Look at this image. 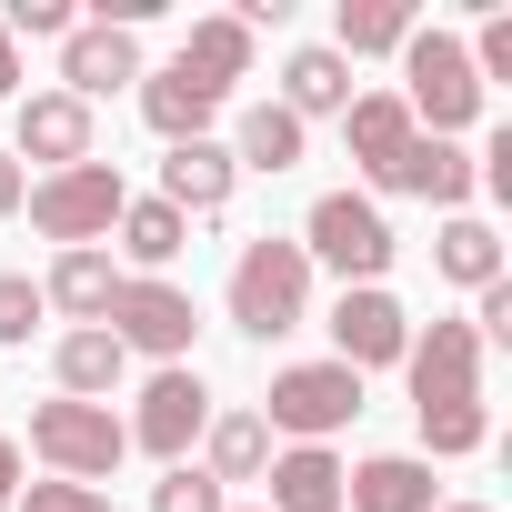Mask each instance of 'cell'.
Listing matches in <instances>:
<instances>
[{"label":"cell","mask_w":512,"mask_h":512,"mask_svg":"<svg viewBox=\"0 0 512 512\" xmlns=\"http://www.w3.org/2000/svg\"><path fill=\"white\" fill-rule=\"evenodd\" d=\"M302 322H312V262H302V241H282V231L241 241V262H231V332L282 342Z\"/></svg>","instance_id":"1"},{"label":"cell","mask_w":512,"mask_h":512,"mask_svg":"<svg viewBox=\"0 0 512 512\" xmlns=\"http://www.w3.org/2000/svg\"><path fill=\"white\" fill-rule=\"evenodd\" d=\"M121 201H131V181L91 151V161H71V171H41L21 211H31V231H41V241H61V251H101V241H111V221H121Z\"/></svg>","instance_id":"2"},{"label":"cell","mask_w":512,"mask_h":512,"mask_svg":"<svg viewBox=\"0 0 512 512\" xmlns=\"http://www.w3.org/2000/svg\"><path fill=\"white\" fill-rule=\"evenodd\" d=\"M402 111H412L422 141H452L462 121H482V81H472L452 31H412L402 41Z\"/></svg>","instance_id":"3"},{"label":"cell","mask_w":512,"mask_h":512,"mask_svg":"<svg viewBox=\"0 0 512 512\" xmlns=\"http://www.w3.org/2000/svg\"><path fill=\"white\" fill-rule=\"evenodd\" d=\"M392 221H382V201H362V191H322L312 201V221H302V262H322V272H342V292H362V282H382L392 272Z\"/></svg>","instance_id":"4"},{"label":"cell","mask_w":512,"mask_h":512,"mask_svg":"<svg viewBox=\"0 0 512 512\" xmlns=\"http://www.w3.org/2000/svg\"><path fill=\"white\" fill-rule=\"evenodd\" d=\"M31 452H41L61 482H91V492H101V482L121 472L131 432L111 422V402H71V392H61V402H41V412H31Z\"/></svg>","instance_id":"5"},{"label":"cell","mask_w":512,"mask_h":512,"mask_svg":"<svg viewBox=\"0 0 512 512\" xmlns=\"http://www.w3.org/2000/svg\"><path fill=\"white\" fill-rule=\"evenodd\" d=\"M101 332L121 342V352H151L161 372L191 352V332H201V312H191V292L181 282H141V272H121V292H111V312H101Z\"/></svg>","instance_id":"6"},{"label":"cell","mask_w":512,"mask_h":512,"mask_svg":"<svg viewBox=\"0 0 512 512\" xmlns=\"http://www.w3.org/2000/svg\"><path fill=\"white\" fill-rule=\"evenodd\" d=\"M272 412H262V432H292V442H332L352 412H362V372H342V362H292V372H272V392H262Z\"/></svg>","instance_id":"7"},{"label":"cell","mask_w":512,"mask_h":512,"mask_svg":"<svg viewBox=\"0 0 512 512\" xmlns=\"http://www.w3.org/2000/svg\"><path fill=\"white\" fill-rule=\"evenodd\" d=\"M121 432H131V442H141L151 462H191V442L211 432V382H201L191 362L151 372V382H141V412H131Z\"/></svg>","instance_id":"8"},{"label":"cell","mask_w":512,"mask_h":512,"mask_svg":"<svg viewBox=\"0 0 512 512\" xmlns=\"http://www.w3.org/2000/svg\"><path fill=\"white\" fill-rule=\"evenodd\" d=\"M402 372H412V412H462V402H482V342H472V322L412 332Z\"/></svg>","instance_id":"9"},{"label":"cell","mask_w":512,"mask_h":512,"mask_svg":"<svg viewBox=\"0 0 512 512\" xmlns=\"http://www.w3.org/2000/svg\"><path fill=\"white\" fill-rule=\"evenodd\" d=\"M402 352H412V312H402L382 282H362V292L332 302V362H342V372H382V362H402Z\"/></svg>","instance_id":"10"},{"label":"cell","mask_w":512,"mask_h":512,"mask_svg":"<svg viewBox=\"0 0 512 512\" xmlns=\"http://www.w3.org/2000/svg\"><path fill=\"white\" fill-rule=\"evenodd\" d=\"M11 161H51V171L91 161V101H71V91H31L21 121H11Z\"/></svg>","instance_id":"11"},{"label":"cell","mask_w":512,"mask_h":512,"mask_svg":"<svg viewBox=\"0 0 512 512\" xmlns=\"http://www.w3.org/2000/svg\"><path fill=\"white\" fill-rule=\"evenodd\" d=\"M121 81H141V31L81 21V31L61 41V91H71V101H101V91H121Z\"/></svg>","instance_id":"12"},{"label":"cell","mask_w":512,"mask_h":512,"mask_svg":"<svg viewBox=\"0 0 512 512\" xmlns=\"http://www.w3.org/2000/svg\"><path fill=\"white\" fill-rule=\"evenodd\" d=\"M141 121H151L161 141H211V121H221V91H211L191 61H161V71H141Z\"/></svg>","instance_id":"13"},{"label":"cell","mask_w":512,"mask_h":512,"mask_svg":"<svg viewBox=\"0 0 512 512\" xmlns=\"http://www.w3.org/2000/svg\"><path fill=\"white\" fill-rule=\"evenodd\" d=\"M342 512H442L432 502V462L422 452H372L342 472Z\"/></svg>","instance_id":"14"},{"label":"cell","mask_w":512,"mask_h":512,"mask_svg":"<svg viewBox=\"0 0 512 512\" xmlns=\"http://www.w3.org/2000/svg\"><path fill=\"white\" fill-rule=\"evenodd\" d=\"M282 111L312 131V121H342L352 111V61L332 51V41H312V51H292L282 61Z\"/></svg>","instance_id":"15"},{"label":"cell","mask_w":512,"mask_h":512,"mask_svg":"<svg viewBox=\"0 0 512 512\" xmlns=\"http://www.w3.org/2000/svg\"><path fill=\"white\" fill-rule=\"evenodd\" d=\"M342 141H352V161H362L372 181H392V161L412 151V111H402V91H352Z\"/></svg>","instance_id":"16"},{"label":"cell","mask_w":512,"mask_h":512,"mask_svg":"<svg viewBox=\"0 0 512 512\" xmlns=\"http://www.w3.org/2000/svg\"><path fill=\"white\" fill-rule=\"evenodd\" d=\"M382 191H412V201H432V211H462L472 201V151L462 141H422L412 131V151L392 161V181Z\"/></svg>","instance_id":"17"},{"label":"cell","mask_w":512,"mask_h":512,"mask_svg":"<svg viewBox=\"0 0 512 512\" xmlns=\"http://www.w3.org/2000/svg\"><path fill=\"white\" fill-rule=\"evenodd\" d=\"M272 502L262 512H342V462H332V442H292V452H272Z\"/></svg>","instance_id":"18"},{"label":"cell","mask_w":512,"mask_h":512,"mask_svg":"<svg viewBox=\"0 0 512 512\" xmlns=\"http://www.w3.org/2000/svg\"><path fill=\"white\" fill-rule=\"evenodd\" d=\"M231 181H241V171H231L221 141H171V161H161V201H171L181 221H191V211H221Z\"/></svg>","instance_id":"19"},{"label":"cell","mask_w":512,"mask_h":512,"mask_svg":"<svg viewBox=\"0 0 512 512\" xmlns=\"http://www.w3.org/2000/svg\"><path fill=\"white\" fill-rule=\"evenodd\" d=\"M111 292H121V262H111V251H61V262L41 272V302H51V312H71V332H81V322H101V312H111Z\"/></svg>","instance_id":"20"},{"label":"cell","mask_w":512,"mask_h":512,"mask_svg":"<svg viewBox=\"0 0 512 512\" xmlns=\"http://www.w3.org/2000/svg\"><path fill=\"white\" fill-rule=\"evenodd\" d=\"M412 31H422L412 0H342V11H332V51H342V61H382V51H402Z\"/></svg>","instance_id":"21"},{"label":"cell","mask_w":512,"mask_h":512,"mask_svg":"<svg viewBox=\"0 0 512 512\" xmlns=\"http://www.w3.org/2000/svg\"><path fill=\"white\" fill-rule=\"evenodd\" d=\"M111 231H121V251H131V272H141V282H161V272L181 262V241H191V221H181L161 191H151V201H121Z\"/></svg>","instance_id":"22"},{"label":"cell","mask_w":512,"mask_h":512,"mask_svg":"<svg viewBox=\"0 0 512 512\" xmlns=\"http://www.w3.org/2000/svg\"><path fill=\"white\" fill-rule=\"evenodd\" d=\"M51 362H61V392H71V402H111V392H121V372H131V352H121L101 322L61 332V352H51Z\"/></svg>","instance_id":"23"},{"label":"cell","mask_w":512,"mask_h":512,"mask_svg":"<svg viewBox=\"0 0 512 512\" xmlns=\"http://www.w3.org/2000/svg\"><path fill=\"white\" fill-rule=\"evenodd\" d=\"M302 141H312V131H302L282 101H251V111H241V141H231V171H272V181H282V171H302Z\"/></svg>","instance_id":"24"},{"label":"cell","mask_w":512,"mask_h":512,"mask_svg":"<svg viewBox=\"0 0 512 512\" xmlns=\"http://www.w3.org/2000/svg\"><path fill=\"white\" fill-rule=\"evenodd\" d=\"M432 262H442V282L492 292V282H502V231H492V221H472V211H452V221H442V241H432Z\"/></svg>","instance_id":"25"},{"label":"cell","mask_w":512,"mask_h":512,"mask_svg":"<svg viewBox=\"0 0 512 512\" xmlns=\"http://www.w3.org/2000/svg\"><path fill=\"white\" fill-rule=\"evenodd\" d=\"M171 61H191V71H201V81H211V91L231 101V81L251 71V31H241L231 11H211V21H191V41H181Z\"/></svg>","instance_id":"26"},{"label":"cell","mask_w":512,"mask_h":512,"mask_svg":"<svg viewBox=\"0 0 512 512\" xmlns=\"http://www.w3.org/2000/svg\"><path fill=\"white\" fill-rule=\"evenodd\" d=\"M211 482H262L272 472V432H262V412H211Z\"/></svg>","instance_id":"27"},{"label":"cell","mask_w":512,"mask_h":512,"mask_svg":"<svg viewBox=\"0 0 512 512\" xmlns=\"http://www.w3.org/2000/svg\"><path fill=\"white\" fill-rule=\"evenodd\" d=\"M51 322V302H41V282L31 272H0V342H31Z\"/></svg>","instance_id":"28"},{"label":"cell","mask_w":512,"mask_h":512,"mask_svg":"<svg viewBox=\"0 0 512 512\" xmlns=\"http://www.w3.org/2000/svg\"><path fill=\"white\" fill-rule=\"evenodd\" d=\"M151 512H231V502H221V482H211V472L171 462V472H161V492H151Z\"/></svg>","instance_id":"29"},{"label":"cell","mask_w":512,"mask_h":512,"mask_svg":"<svg viewBox=\"0 0 512 512\" xmlns=\"http://www.w3.org/2000/svg\"><path fill=\"white\" fill-rule=\"evenodd\" d=\"M0 31H11V41H21V31H31V41H71L81 11H71V0H11V21H0Z\"/></svg>","instance_id":"30"},{"label":"cell","mask_w":512,"mask_h":512,"mask_svg":"<svg viewBox=\"0 0 512 512\" xmlns=\"http://www.w3.org/2000/svg\"><path fill=\"white\" fill-rule=\"evenodd\" d=\"M11 502L21 512H111V492H91V482H21Z\"/></svg>","instance_id":"31"},{"label":"cell","mask_w":512,"mask_h":512,"mask_svg":"<svg viewBox=\"0 0 512 512\" xmlns=\"http://www.w3.org/2000/svg\"><path fill=\"white\" fill-rule=\"evenodd\" d=\"M21 201H31V171H21V161H11V151H0V221H11V211H21Z\"/></svg>","instance_id":"32"},{"label":"cell","mask_w":512,"mask_h":512,"mask_svg":"<svg viewBox=\"0 0 512 512\" xmlns=\"http://www.w3.org/2000/svg\"><path fill=\"white\" fill-rule=\"evenodd\" d=\"M0 101H21V41L0 31Z\"/></svg>","instance_id":"33"},{"label":"cell","mask_w":512,"mask_h":512,"mask_svg":"<svg viewBox=\"0 0 512 512\" xmlns=\"http://www.w3.org/2000/svg\"><path fill=\"white\" fill-rule=\"evenodd\" d=\"M11 492H21V442L0 432V502H11Z\"/></svg>","instance_id":"34"},{"label":"cell","mask_w":512,"mask_h":512,"mask_svg":"<svg viewBox=\"0 0 512 512\" xmlns=\"http://www.w3.org/2000/svg\"><path fill=\"white\" fill-rule=\"evenodd\" d=\"M442 512H482V502H442Z\"/></svg>","instance_id":"35"},{"label":"cell","mask_w":512,"mask_h":512,"mask_svg":"<svg viewBox=\"0 0 512 512\" xmlns=\"http://www.w3.org/2000/svg\"><path fill=\"white\" fill-rule=\"evenodd\" d=\"M0 512H11V502H0Z\"/></svg>","instance_id":"36"},{"label":"cell","mask_w":512,"mask_h":512,"mask_svg":"<svg viewBox=\"0 0 512 512\" xmlns=\"http://www.w3.org/2000/svg\"><path fill=\"white\" fill-rule=\"evenodd\" d=\"M251 512H262V502H251Z\"/></svg>","instance_id":"37"}]
</instances>
